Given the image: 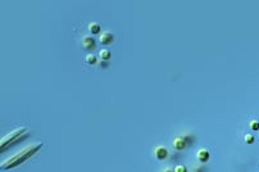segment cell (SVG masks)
Wrapping results in <instances>:
<instances>
[{"instance_id":"obj_11","label":"cell","mask_w":259,"mask_h":172,"mask_svg":"<svg viewBox=\"0 0 259 172\" xmlns=\"http://www.w3.org/2000/svg\"><path fill=\"white\" fill-rule=\"evenodd\" d=\"M175 172H187V170L185 166H177V167L175 168Z\"/></svg>"},{"instance_id":"obj_3","label":"cell","mask_w":259,"mask_h":172,"mask_svg":"<svg viewBox=\"0 0 259 172\" xmlns=\"http://www.w3.org/2000/svg\"><path fill=\"white\" fill-rule=\"evenodd\" d=\"M155 157L158 159H160V161H163V159H165L168 157V150L164 148V146H158V148L155 149Z\"/></svg>"},{"instance_id":"obj_8","label":"cell","mask_w":259,"mask_h":172,"mask_svg":"<svg viewBox=\"0 0 259 172\" xmlns=\"http://www.w3.org/2000/svg\"><path fill=\"white\" fill-rule=\"evenodd\" d=\"M173 145H175V148H176V149L182 150V149L185 148V146H186V143H185V140H183L182 138H178V139H176V140H175Z\"/></svg>"},{"instance_id":"obj_9","label":"cell","mask_w":259,"mask_h":172,"mask_svg":"<svg viewBox=\"0 0 259 172\" xmlns=\"http://www.w3.org/2000/svg\"><path fill=\"white\" fill-rule=\"evenodd\" d=\"M250 128H251V130H254V131L259 130V122L258 121H251L250 122Z\"/></svg>"},{"instance_id":"obj_6","label":"cell","mask_w":259,"mask_h":172,"mask_svg":"<svg viewBox=\"0 0 259 172\" xmlns=\"http://www.w3.org/2000/svg\"><path fill=\"white\" fill-rule=\"evenodd\" d=\"M89 31L92 34V35H96V34H99L100 32V26L96 22H91L89 24Z\"/></svg>"},{"instance_id":"obj_12","label":"cell","mask_w":259,"mask_h":172,"mask_svg":"<svg viewBox=\"0 0 259 172\" xmlns=\"http://www.w3.org/2000/svg\"><path fill=\"white\" fill-rule=\"evenodd\" d=\"M164 172H175V171H171V170H165Z\"/></svg>"},{"instance_id":"obj_10","label":"cell","mask_w":259,"mask_h":172,"mask_svg":"<svg viewBox=\"0 0 259 172\" xmlns=\"http://www.w3.org/2000/svg\"><path fill=\"white\" fill-rule=\"evenodd\" d=\"M245 141H246L248 144H253V143H254V136H253V135H250V134L245 135Z\"/></svg>"},{"instance_id":"obj_5","label":"cell","mask_w":259,"mask_h":172,"mask_svg":"<svg viewBox=\"0 0 259 172\" xmlns=\"http://www.w3.org/2000/svg\"><path fill=\"white\" fill-rule=\"evenodd\" d=\"M110 57H112V53H110L108 49H101V50L99 52V58L101 60H104V62H108V60L110 59Z\"/></svg>"},{"instance_id":"obj_2","label":"cell","mask_w":259,"mask_h":172,"mask_svg":"<svg viewBox=\"0 0 259 172\" xmlns=\"http://www.w3.org/2000/svg\"><path fill=\"white\" fill-rule=\"evenodd\" d=\"M114 40V36L112 32H109V31H105V32H103L100 35V38H99V41H100V44L103 45H109V44H112Z\"/></svg>"},{"instance_id":"obj_1","label":"cell","mask_w":259,"mask_h":172,"mask_svg":"<svg viewBox=\"0 0 259 172\" xmlns=\"http://www.w3.org/2000/svg\"><path fill=\"white\" fill-rule=\"evenodd\" d=\"M82 46L86 50H94L96 48V41L91 38V36H85L82 39Z\"/></svg>"},{"instance_id":"obj_4","label":"cell","mask_w":259,"mask_h":172,"mask_svg":"<svg viewBox=\"0 0 259 172\" xmlns=\"http://www.w3.org/2000/svg\"><path fill=\"white\" fill-rule=\"evenodd\" d=\"M209 158H211V154H209L208 150L200 149L198 152V159H199L200 162H207V161H209Z\"/></svg>"},{"instance_id":"obj_7","label":"cell","mask_w":259,"mask_h":172,"mask_svg":"<svg viewBox=\"0 0 259 172\" xmlns=\"http://www.w3.org/2000/svg\"><path fill=\"white\" fill-rule=\"evenodd\" d=\"M85 62L87 64H90V66H95L98 63V58H96V55H94V54H89V55H86Z\"/></svg>"}]
</instances>
